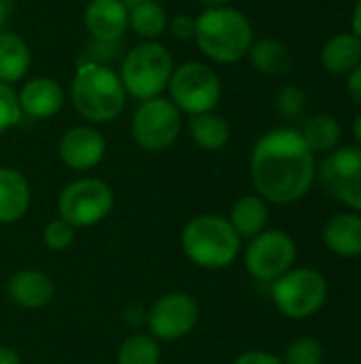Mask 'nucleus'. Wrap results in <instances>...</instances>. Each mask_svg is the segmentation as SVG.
I'll return each mask as SVG.
<instances>
[{"label":"nucleus","instance_id":"nucleus-26","mask_svg":"<svg viewBox=\"0 0 361 364\" xmlns=\"http://www.w3.org/2000/svg\"><path fill=\"white\" fill-rule=\"evenodd\" d=\"M117 364H160V348L149 335H134L119 348Z\"/></svg>","mask_w":361,"mask_h":364},{"label":"nucleus","instance_id":"nucleus-11","mask_svg":"<svg viewBox=\"0 0 361 364\" xmlns=\"http://www.w3.org/2000/svg\"><path fill=\"white\" fill-rule=\"evenodd\" d=\"M319 183L334 200L361 211V147L330 154L319 166Z\"/></svg>","mask_w":361,"mask_h":364},{"label":"nucleus","instance_id":"nucleus-10","mask_svg":"<svg viewBox=\"0 0 361 364\" xmlns=\"http://www.w3.org/2000/svg\"><path fill=\"white\" fill-rule=\"evenodd\" d=\"M296 260V243L283 230H264L251 239L245 252L247 271L262 282H277Z\"/></svg>","mask_w":361,"mask_h":364},{"label":"nucleus","instance_id":"nucleus-17","mask_svg":"<svg viewBox=\"0 0 361 364\" xmlns=\"http://www.w3.org/2000/svg\"><path fill=\"white\" fill-rule=\"evenodd\" d=\"M321 66L332 75H349L361 64V38L355 32H338L326 41L319 53Z\"/></svg>","mask_w":361,"mask_h":364},{"label":"nucleus","instance_id":"nucleus-23","mask_svg":"<svg viewBox=\"0 0 361 364\" xmlns=\"http://www.w3.org/2000/svg\"><path fill=\"white\" fill-rule=\"evenodd\" d=\"M168 13L160 0L143 2L128 9V28L143 41H157L168 30Z\"/></svg>","mask_w":361,"mask_h":364},{"label":"nucleus","instance_id":"nucleus-15","mask_svg":"<svg viewBox=\"0 0 361 364\" xmlns=\"http://www.w3.org/2000/svg\"><path fill=\"white\" fill-rule=\"evenodd\" d=\"M21 115L32 119H49L57 115L64 107L66 94L62 85L51 77H34L28 79L17 92Z\"/></svg>","mask_w":361,"mask_h":364},{"label":"nucleus","instance_id":"nucleus-31","mask_svg":"<svg viewBox=\"0 0 361 364\" xmlns=\"http://www.w3.org/2000/svg\"><path fill=\"white\" fill-rule=\"evenodd\" d=\"M166 32H170L177 41H191L196 34V17H191L187 13H179L168 19Z\"/></svg>","mask_w":361,"mask_h":364},{"label":"nucleus","instance_id":"nucleus-2","mask_svg":"<svg viewBox=\"0 0 361 364\" xmlns=\"http://www.w3.org/2000/svg\"><path fill=\"white\" fill-rule=\"evenodd\" d=\"M194 41L204 58L215 64H236L247 58L255 32L249 17L236 6L204 9L196 17Z\"/></svg>","mask_w":361,"mask_h":364},{"label":"nucleus","instance_id":"nucleus-18","mask_svg":"<svg viewBox=\"0 0 361 364\" xmlns=\"http://www.w3.org/2000/svg\"><path fill=\"white\" fill-rule=\"evenodd\" d=\"M30 207L28 179L9 166H0V224H13L26 215Z\"/></svg>","mask_w":361,"mask_h":364},{"label":"nucleus","instance_id":"nucleus-29","mask_svg":"<svg viewBox=\"0 0 361 364\" xmlns=\"http://www.w3.org/2000/svg\"><path fill=\"white\" fill-rule=\"evenodd\" d=\"M21 119V109L17 100V92L13 85L0 83V134L17 126Z\"/></svg>","mask_w":361,"mask_h":364},{"label":"nucleus","instance_id":"nucleus-13","mask_svg":"<svg viewBox=\"0 0 361 364\" xmlns=\"http://www.w3.org/2000/svg\"><path fill=\"white\" fill-rule=\"evenodd\" d=\"M57 151L68 168L91 171L102 162L106 154V141L102 132L91 126H72L62 134Z\"/></svg>","mask_w":361,"mask_h":364},{"label":"nucleus","instance_id":"nucleus-25","mask_svg":"<svg viewBox=\"0 0 361 364\" xmlns=\"http://www.w3.org/2000/svg\"><path fill=\"white\" fill-rule=\"evenodd\" d=\"M300 134L313 154L332 151V149H336V145L340 141V124L332 115L321 113V115L311 117L304 124V128L300 130Z\"/></svg>","mask_w":361,"mask_h":364},{"label":"nucleus","instance_id":"nucleus-16","mask_svg":"<svg viewBox=\"0 0 361 364\" xmlns=\"http://www.w3.org/2000/svg\"><path fill=\"white\" fill-rule=\"evenodd\" d=\"M9 296L23 309L45 307L53 299V284L43 271H19L9 279Z\"/></svg>","mask_w":361,"mask_h":364},{"label":"nucleus","instance_id":"nucleus-38","mask_svg":"<svg viewBox=\"0 0 361 364\" xmlns=\"http://www.w3.org/2000/svg\"><path fill=\"white\" fill-rule=\"evenodd\" d=\"M353 136H355V141L360 143L361 147V113L355 117V122H353Z\"/></svg>","mask_w":361,"mask_h":364},{"label":"nucleus","instance_id":"nucleus-3","mask_svg":"<svg viewBox=\"0 0 361 364\" xmlns=\"http://www.w3.org/2000/svg\"><path fill=\"white\" fill-rule=\"evenodd\" d=\"M70 98L74 111L83 119L91 124H109L123 113L128 94L119 73H115L109 64L87 60L74 70Z\"/></svg>","mask_w":361,"mask_h":364},{"label":"nucleus","instance_id":"nucleus-27","mask_svg":"<svg viewBox=\"0 0 361 364\" xmlns=\"http://www.w3.org/2000/svg\"><path fill=\"white\" fill-rule=\"evenodd\" d=\"M274 107H277V111H279L283 117L294 119V117H300V115L306 111L309 98H306V94H304L300 87H296V85H285V87H281V90L277 92V96H274Z\"/></svg>","mask_w":361,"mask_h":364},{"label":"nucleus","instance_id":"nucleus-14","mask_svg":"<svg viewBox=\"0 0 361 364\" xmlns=\"http://www.w3.org/2000/svg\"><path fill=\"white\" fill-rule=\"evenodd\" d=\"M83 23L94 41L119 43L128 28V6L121 0H89Z\"/></svg>","mask_w":361,"mask_h":364},{"label":"nucleus","instance_id":"nucleus-5","mask_svg":"<svg viewBox=\"0 0 361 364\" xmlns=\"http://www.w3.org/2000/svg\"><path fill=\"white\" fill-rule=\"evenodd\" d=\"M181 245L194 264L202 269H223L236 260L240 252V237L226 218L209 213L185 226Z\"/></svg>","mask_w":361,"mask_h":364},{"label":"nucleus","instance_id":"nucleus-19","mask_svg":"<svg viewBox=\"0 0 361 364\" xmlns=\"http://www.w3.org/2000/svg\"><path fill=\"white\" fill-rule=\"evenodd\" d=\"M323 243L338 256H361V215L336 213L323 228Z\"/></svg>","mask_w":361,"mask_h":364},{"label":"nucleus","instance_id":"nucleus-6","mask_svg":"<svg viewBox=\"0 0 361 364\" xmlns=\"http://www.w3.org/2000/svg\"><path fill=\"white\" fill-rule=\"evenodd\" d=\"M172 105L187 115L211 113L221 100V79L206 62L189 60L174 66L168 81Z\"/></svg>","mask_w":361,"mask_h":364},{"label":"nucleus","instance_id":"nucleus-21","mask_svg":"<svg viewBox=\"0 0 361 364\" xmlns=\"http://www.w3.org/2000/svg\"><path fill=\"white\" fill-rule=\"evenodd\" d=\"M247 58L257 73L268 75V77H283L294 66V55H291L289 47L277 38L253 41Z\"/></svg>","mask_w":361,"mask_h":364},{"label":"nucleus","instance_id":"nucleus-39","mask_svg":"<svg viewBox=\"0 0 361 364\" xmlns=\"http://www.w3.org/2000/svg\"><path fill=\"white\" fill-rule=\"evenodd\" d=\"M128 9H132V6H136V4H143V2H151V0H121Z\"/></svg>","mask_w":361,"mask_h":364},{"label":"nucleus","instance_id":"nucleus-36","mask_svg":"<svg viewBox=\"0 0 361 364\" xmlns=\"http://www.w3.org/2000/svg\"><path fill=\"white\" fill-rule=\"evenodd\" d=\"M0 364H21V360H19V356L11 348L0 346Z\"/></svg>","mask_w":361,"mask_h":364},{"label":"nucleus","instance_id":"nucleus-1","mask_svg":"<svg viewBox=\"0 0 361 364\" xmlns=\"http://www.w3.org/2000/svg\"><path fill=\"white\" fill-rule=\"evenodd\" d=\"M249 171L257 194L274 205L304 198L317 177L315 154L294 128L266 132L251 151Z\"/></svg>","mask_w":361,"mask_h":364},{"label":"nucleus","instance_id":"nucleus-12","mask_svg":"<svg viewBox=\"0 0 361 364\" xmlns=\"http://www.w3.org/2000/svg\"><path fill=\"white\" fill-rule=\"evenodd\" d=\"M198 303L185 292L162 296L147 314L149 331L155 339L174 341L194 331L198 322Z\"/></svg>","mask_w":361,"mask_h":364},{"label":"nucleus","instance_id":"nucleus-22","mask_svg":"<svg viewBox=\"0 0 361 364\" xmlns=\"http://www.w3.org/2000/svg\"><path fill=\"white\" fill-rule=\"evenodd\" d=\"M240 239H253L266 230L268 205L262 196H243L234 203L232 215L228 220Z\"/></svg>","mask_w":361,"mask_h":364},{"label":"nucleus","instance_id":"nucleus-7","mask_svg":"<svg viewBox=\"0 0 361 364\" xmlns=\"http://www.w3.org/2000/svg\"><path fill=\"white\" fill-rule=\"evenodd\" d=\"M181 111L170 98L157 96L143 100L132 115V139L145 151H164L172 147L181 134Z\"/></svg>","mask_w":361,"mask_h":364},{"label":"nucleus","instance_id":"nucleus-30","mask_svg":"<svg viewBox=\"0 0 361 364\" xmlns=\"http://www.w3.org/2000/svg\"><path fill=\"white\" fill-rule=\"evenodd\" d=\"M45 245L53 252H62L66 250L72 241H74V228L70 224H66L64 220H55L49 222L45 232H43Z\"/></svg>","mask_w":361,"mask_h":364},{"label":"nucleus","instance_id":"nucleus-33","mask_svg":"<svg viewBox=\"0 0 361 364\" xmlns=\"http://www.w3.org/2000/svg\"><path fill=\"white\" fill-rule=\"evenodd\" d=\"M347 90H349L351 98L357 105H361V64L347 75Z\"/></svg>","mask_w":361,"mask_h":364},{"label":"nucleus","instance_id":"nucleus-34","mask_svg":"<svg viewBox=\"0 0 361 364\" xmlns=\"http://www.w3.org/2000/svg\"><path fill=\"white\" fill-rule=\"evenodd\" d=\"M11 15H13V0H0V30H6Z\"/></svg>","mask_w":361,"mask_h":364},{"label":"nucleus","instance_id":"nucleus-37","mask_svg":"<svg viewBox=\"0 0 361 364\" xmlns=\"http://www.w3.org/2000/svg\"><path fill=\"white\" fill-rule=\"evenodd\" d=\"M204 4V9H213V6H230L234 0H200Z\"/></svg>","mask_w":361,"mask_h":364},{"label":"nucleus","instance_id":"nucleus-8","mask_svg":"<svg viewBox=\"0 0 361 364\" xmlns=\"http://www.w3.org/2000/svg\"><path fill=\"white\" fill-rule=\"evenodd\" d=\"M328 296V284L315 269H294L281 275L272 286V299L279 311L291 320L315 316Z\"/></svg>","mask_w":361,"mask_h":364},{"label":"nucleus","instance_id":"nucleus-35","mask_svg":"<svg viewBox=\"0 0 361 364\" xmlns=\"http://www.w3.org/2000/svg\"><path fill=\"white\" fill-rule=\"evenodd\" d=\"M351 32H355L357 36L361 38V0L355 2V6H353V15H351Z\"/></svg>","mask_w":361,"mask_h":364},{"label":"nucleus","instance_id":"nucleus-9","mask_svg":"<svg viewBox=\"0 0 361 364\" xmlns=\"http://www.w3.org/2000/svg\"><path fill=\"white\" fill-rule=\"evenodd\" d=\"M113 190L96 177H83L68 183L57 200L60 220L72 228L94 226L104 220L113 209Z\"/></svg>","mask_w":361,"mask_h":364},{"label":"nucleus","instance_id":"nucleus-24","mask_svg":"<svg viewBox=\"0 0 361 364\" xmlns=\"http://www.w3.org/2000/svg\"><path fill=\"white\" fill-rule=\"evenodd\" d=\"M189 134L194 143L206 151L223 149L230 141V124L217 113H200L189 119Z\"/></svg>","mask_w":361,"mask_h":364},{"label":"nucleus","instance_id":"nucleus-4","mask_svg":"<svg viewBox=\"0 0 361 364\" xmlns=\"http://www.w3.org/2000/svg\"><path fill=\"white\" fill-rule=\"evenodd\" d=\"M172 70L174 62L170 51L157 41H143L123 55L119 79L126 94L143 102L162 96L168 87Z\"/></svg>","mask_w":361,"mask_h":364},{"label":"nucleus","instance_id":"nucleus-20","mask_svg":"<svg viewBox=\"0 0 361 364\" xmlns=\"http://www.w3.org/2000/svg\"><path fill=\"white\" fill-rule=\"evenodd\" d=\"M30 66L32 51L28 43L11 30H0V83L13 85L21 81Z\"/></svg>","mask_w":361,"mask_h":364},{"label":"nucleus","instance_id":"nucleus-28","mask_svg":"<svg viewBox=\"0 0 361 364\" xmlns=\"http://www.w3.org/2000/svg\"><path fill=\"white\" fill-rule=\"evenodd\" d=\"M321 358H323L321 343L313 337H300L287 348L283 364H321Z\"/></svg>","mask_w":361,"mask_h":364},{"label":"nucleus","instance_id":"nucleus-32","mask_svg":"<svg viewBox=\"0 0 361 364\" xmlns=\"http://www.w3.org/2000/svg\"><path fill=\"white\" fill-rule=\"evenodd\" d=\"M234 364H283V360L274 354H266V352H247L243 356H238Z\"/></svg>","mask_w":361,"mask_h":364}]
</instances>
